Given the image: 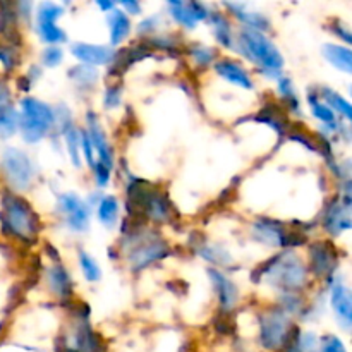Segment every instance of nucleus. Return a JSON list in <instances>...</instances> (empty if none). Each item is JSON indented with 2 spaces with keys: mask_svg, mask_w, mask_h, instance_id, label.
I'll list each match as a JSON object with an SVG mask.
<instances>
[{
  "mask_svg": "<svg viewBox=\"0 0 352 352\" xmlns=\"http://www.w3.org/2000/svg\"><path fill=\"white\" fill-rule=\"evenodd\" d=\"M213 24H215V36L226 47H232V38H230V28L226 17L222 14L213 16Z\"/></svg>",
  "mask_w": 352,
  "mask_h": 352,
  "instance_id": "nucleus-22",
  "label": "nucleus"
},
{
  "mask_svg": "<svg viewBox=\"0 0 352 352\" xmlns=\"http://www.w3.org/2000/svg\"><path fill=\"white\" fill-rule=\"evenodd\" d=\"M109 21H110V38H112V43L113 45L120 43V41H122L131 31L129 17H127L126 12H122V10H112L109 16Z\"/></svg>",
  "mask_w": 352,
  "mask_h": 352,
  "instance_id": "nucleus-16",
  "label": "nucleus"
},
{
  "mask_svg": "<svg viewBox=\"0 0 352 352\" xmlns=\"http://www.w3.org/2000/svg\"><path fill=\"white\" fill-rule=\"evenodd\" d=\"M192 57L196 58V60L199 62V64H208L210 60L213 58V52L210 50V48H205V47H198L192 50Z\"/></svg>",
  "mask_w": 352,
  "mask_h": 352,
  "instance_id": "nucleus-33",
  "label": "nucleus"
},
{
  "mask_svg": "<svg viewBox=\"0 0 352 352\" xmlns=\"http://www.w3.org/2000/svg\"><path fill=\"white\" fill-rule=\"evenodd\" d=\"M6 219L9 229L21 239L30 241L36 236V217L23 199L16 198V196L7 199Z\"/></svg>",
  "mask_w": 352,
  "mask_h": 352,
  "instance_id": "nucleus-4",
  "label": "nucleus"
},
{
  "mask_svg": "<svg viewBox=\"0 0 352 352\" xmlns=\"http://www.w3.org/2000/svg\"><path fill=\"white\" fill-rule=\"evenodd\" d=\"M347 208H349V206H344V208L336 206V208L330 210L329 217H327V227H329V230H332L333 234H339L342 232L344 229H349L351 227Z\"/></svg>",
  "mask_w": 352,
  "mask_h": 352,
  "instance_id": "nucleus-18",
  "label": "nucleus"
},
{
  "mask_svg": "<svg viewBox=\"0 0 352 352\" xmlns=\"http://www.w3.org/2000/svg\"><path fill=\"white\" fill-rule=\"evenodd\" d=\"M88 138L91 141L93 150L98 151L100 155L98 165H103V167H107L110 170L112 168V153H110V148L107 144L105 133H103L102 126L96 122V119L93 116L88 117Z\"/></svg>",
  "mask_w": 352,
  "mask_h": 352,
  "instance_id": "nucleus-11",
  "label": "nucleus"
},
{
  "mask_svg": "<svg viewBox=\"0 0 352 352\" xmlns=\"http://www.w3.org/2000/svg\"><path fill=\"white\" fill-rule=\"evenodd\" d=\"M43 60H45V64L48 65V67H55V65L60 64V60H62V52L58 50V48L50 47V48H48V50L43 54Z\"/></svg>",
  "mask_w": 352,
  "mask_h": 352,
  "instance_id": "nucleus-31",
  "label": "nucleus"
},
{
  "mask_svg": "<svg viewBox=\"0 0 352 352\" xmlns=\"http://www.w3.org/2000/svg\"><path fill=\"white\" fill-rule=\"evenodd\" d=\"M119 102H120L119 89L110 88L109 91H107V96H105V105L107 107H116V105H119Z\"/></svg>",
  "mask_w": 352,
  "mask_h": 352,
  "instance_id": "nucleus-34",
  "label": "nucleus"
},
{
  "mask_svg": "<svg viewBox=\"0 0 352 352\" xmlns=\"http://www.w3.org/2000/svg\"><path fill=\"white\" fill-rule=\"evenodd\" d=\"M122 7H126V9H131L133 12H140V6L138 3H122Z\"/></svg>",
  "mask_w": 352,
  "mask_h": 352,
  "instance_id": "nucleus-35",
  "label": "nucleus"
},
{
  "mask_svg": "<svg viewBox=\"0 0 352 352\" xmlns=\"http://www.w3.org/2000/svg\"><path fill=\"white\" fill-rule=\"evenodd\" d=\"M50 280H52V287H54L55 291L62 292V294H64V291H67L69 289V277L67 274H65L64 268L55 267L54 270L50 272Z\"/></svg>",
  "mask_w": 352,
  "mask_h": 352,
  "instance_id": "nucleus-29",
  "label": "nucleus"
},
{
  "mask_svg": "<svg viewBox=\"0 0 352 352\" xmlns=\"http://www.w3.org/2000/svg\"><path fill=\"white\" fill-rule=\"evenodd\" d=\"M332 308L337 318L342 322V325L349 329L352 322V299L349 289L342 282H337L332 287Z\"/></svg>",
  "mask_w": 352,
  "mask_h": 352,
  "instance_id": "nucleus-12",
  "label": "nucleus"
},
{
  "mask_svg": "<svg viewBox=\"0 0 352 352\" xmlns=\"http://www.w3.org/2000/svg\"><path fill=\"white\" fill-rule=\"evenodd\" d=\"M17 127V113L10 105V93L6 85L0 82V134L10 136Z\"/></svg>",
  "mask_w": 352,
  "mask_h": 352,
  "instance_id": "nucleus-13",
  "label": "nucleus"
},
{
  "mask_svg": "<svg viewBox=\"0 0 352 352\" xmlns=\"http://www.w3.org/2000/svg\"><path fill=\"white\" fill-rule=\"evenodd\" d=\"M62 7L55 6V3L45 2L38 7L36 21H38V31H40L41 38L47 43H58V41L65 40V33L57 28V19L62 16Z\"/></svg>",
  "mask_w": 352,
  "mask_h": 352,
  "instance_id": "nucleus-6",
  "label": "nucleus"
},
{
  "mask_svg": "<svg viewBox=\"0 0 352 352\" xmlns=\"http://www.w3.org/2000/svg\"><path fill=\"white\" fill-rule=\"evenodd\" d=\"M329 260L330 254L327 253L325 246H315V250H313V268L318 274H323V272L329 270Z\"/></svg>",
  "mask_w": 352,
  "mask_h": 352,
  "instance_id": "nucleus-28",
  "label": "nucleus"
},
{
  "mask_svg": "<svg viewBox=\"0 0 352 352\" xmlns=\"http://www.w3.org/2000/svg\"><path fill=\"white\" fill-rule=\"evenodd\" d=\"M323 95H325V98L329 100V103L337 110V112L342 113L346 119H351L352 109H351V105L347 100H344L342 96L337 95V93H333V91H330V89H325V93H323Z\"/></svg>",
  "mask_w": 352,
  "mask_h": 352,
  "instance_id": "nucleus-26",
  "label": "nucleus"
},
{
  "mask_svg": "<svg viewBox=\"0 0 352 352\" xmlns=\"http://www.w3.org/2000/svg\"><path fill=\"white\" fill-rule=\"evenodd\" d=\"M72 54L78 57L79 60L86 62V64L103 65L109 64L113 58V50L110 47H103V45H89V43H76L72 45Z\"/></svg>",
  "mask_w": 352,
  "mask_h": 352,
  "instance_id": "nucleus-10",
  "label": "nucleus"
},
{
  "mask_svg": "<svg viewBox=\"0 0 352 352\" xmlns=\"http://www.w3.org/2000/svg\"><path fill=\"white\" fill-rule=\"evenodd\" d=\"M289 333V320L284 313H270L261 322V342L267 349H278L284 346Z\"/></svg>",
  "mask_w": 352,
  "mask_h": 352,
  "instance_id": "nucleus-7",
  "label": "nucleus"
},
{
  "mask_svg": "<svg viewBox=\"0 0 352 352\" xmlns=\"http://www.w3.org/2000/svg\"><path fill=\"white\" fill-rule=\"evenodd\" d=\"M210 274H212L213 282H215L217 292H219L220 305L223 306V309H232L234 306H236V301H237V291H236V287H234V284L229 280V278L223 277L222 274H219V272L212 270Z\"/></svg>",
  "mask_w": 352,
  "mask_h": 352,
  "instance_id": "nucleus-15",
  "label": "nucleus"
},
{
  "mask_svg": "<svg viewBox=\"0 0 352 352\" xmlns=\"http://www.w3.org/2000/svg\"><path fill=\"white\" fill-rule=\"evenodd\" d=\"M309 103H311L313 113H315V117H318L322 122H325V124L336 122V116H333V112L330 110V107H327L325 103L318 102L316 98H309Z\"/></svg>",
  "mask_w": 352,
  "mask_h": 352,
  "instance_id": "nucleus-27",
  "label": "nucleus"
},
{
  "mask_svg": "<svg viewBox=\"0 0 352 352\" xmlns=\"http://www.w3.org/2000/svg\"><path fill=\"white\" fill-rule=\"evenodd\" d=\"M170 7H172V16H174L179 23L184 24V26H188V28L195 26L196 17H195V14H192L191 6H189V3L174 2V3H170Z\"/></svg>",
  "mask_w": 352,
  "mask_h": 352,
  "instance_id": "nucleus-21",
  "label": "nucleus"
},
{
  "mask_svg": "<svg viewBox=\"0 0 352 352\" xmlns=\"http://www.w3.org/2000/svg\"><path fill=\"white\" fill-rule=\"evenodd\" d=\"M119 215V201L113 196H105L98 205V217L107 227L113 226Z\"/></svg>",
  "mask_w": 352,
  "mask_h": 352,
  "instance_id": "nucleus-20",
  "label": "nucleus"
},
{
  "mask_svg": "<svg viewBox=\"0 0 352 352\" xmlns=\"http://www.w3.org/2000/svg\"><path fill=\"white\" fill-rule=\"evenodd\" d=\"M241 40H243L244 48L248 54L258 62L263 69L272 72H278L284 65V58H282L280 52L277 50L274 43L265 36L263 33L256 30L246 28L241 33Z\"/></svg>",
  "mask_w": 352,
  "mask_h": 352,
  "instance_id": "nucleus-2",
  "label": "nucleus"
},
{
  "mask_svg": "<svg viewBox=\"0 0 352 352\" xmlns=\"http://www.w3.org/2000/svg\"><path fill=\"white\" fill-rule=\"evenodd\" d=\"M65 143H67L69 155H71L72 162H74L76 167H81V160H79V143H81V138H79V133L74 129V127H69L64 133Z\"/></svg>",
  "mask_w": 352,
  "mask_h": 352,
  "instance_id": "nucleus-24",
  "label": "nucleus"
},
{
  "mask_svg": "<svg viewBox=\"0 0 352 352\" xmlns=\"http://www.w3.org/2000/svg\"><path fill=\"white\" fill-rule=\"evenodd\" d=\"M215 69L217 72H219V74L222 76L223 79H227L229 82H234V85L243 86V88H248V89L253 88V81H251V78L248 76V72L244 71L239 64H236V62L220 60L217 62Z\"/></svg>",
  "mask_w": 352,
  "mask_h": 352,
  "instance_id": "nucleus-14",
  "label": "nucleus"
},
{
  "mask_svg": "<svg viewBox=\"0 0 352 352\" xmlns=\"http://www.w3.org/2000/svg\"><path fill=\"white\" fill-rule=\"evenodd\" d=\"M2 165L7 181L10 182L14 189L24 191V189L30 188L31 182H33L34 168L26 153L16 150V148H9V150L3 151Z\"/></svg>",
  "mask_w": 352,
  "mask_h": 352,
  "instance_id": "nucleus-3",
  "label": "nucleus"
},
{
  "mask_svg": "<svg viewBox=\"0 0 352 352\" xmlns=\"http://www.w3.org/2000/svg\"><path fill=\"white\" fill-rule=\"evenodd\" d=\"M60 212L64 213L67 219V226L72 230H81L88 229L89 223V208L81 198L76 195H64L60 198Z\"/></svg>",
  "mask_w": 352,
  "mask_h": 352,
  "instance_id": "nucleus-8",
  "label": "nucleus"
},
{
  "mask_svg": "<svg viewBox=\"0 0 352 352\" xmlns=\"http://www.w3.org/2000/svg\"><path fill=\"white\" fill-rule=\"evenodd\" d=\"M323 54H325V57L329 58L337 69H342L344 72H351L352 52L349 48L340 47V45H325V47H323Z\"/></svg>",
  "mask_w": 352,
  "mask_h": 352,
  "instance_id": "nucleus-17",
  "label": "nucleus"
},
{
  "mask_svg": "<svg viewBox=\"0 0 352 352\" xmlns=\"http://www.w3.org/2000/svg\"><path fill=\"white\" fill-rule=\"evenodd\" d=\"M227 7H229V9H232L234 14H236L239 19H243L246 24H250L251 30L260 31V30H267V28H268L267 17L261 16V14L246 12V10H244V6H236V3H229Z\"/></svg>",
  "mask_w": 352,
  "mask_h": 352,
  "instance_id": "nucleus-19",
  "label": "nucleus"
},
{
  "mask_svg": "<svg viewBox=\"0 0 352 352\" xmlns=\"http://www.w3.org/2000/svg\"><path fill=\"white\" fill-rule=\"evenodd\" d=\"M322 352H347V351H346V347H344L342 340L337 339V337H333V336H329L323 339Z\"/></svg>",
  "mask_w": 352,
  "mask_h": 352,
  "instance_id": "nucleus-30",
  "label": "nucleus"
},
{
  "mask_svg": "<svg viewBox=\"0 0 352 352\" xmlns=\"http://www.w3.org/2000/svg\"><path fill=\"white\" fill-rule=\"evenodd\" d=\"M81 146H82V153H85V157H86V160H88V164H89V167H95V158H93V146H91V141H89V138H88V134L86 133H82V136H81Z\"/></svg>",
  "mask_w": 352,
  "mask_h": 352,
  "instance_id": "nucleus-32",
  "label": "nucleus"
},
{
  "mask_svg": "<svg viewBox=\"0 0 352 352\" xmlns=\"http://www.w3.org/2000/svg\"><path fill=\"white\" fill-rule=\"evenodd\" d=\"M79 263H81L82 274H85V277L88 278L89 282L98 280L100 275H102V272H100L96 261L93 260L88 253H85V251H81V253H79Z\"/></svg>",
  "mask_w": 352,
  "mask_h": 352,
  "instance_id": "nucleus-23",
  "label": "nucleus"
},
{
  "mask_svg": "<svg viewBox=\"0 0 352 352\" xmlns=\"http://www.w3.org/2000/svg\"><path fill=\"white\" fill-rule=\"evenodd\" d=\"M289 352H301V351H299L298 347H296V349H292V351H289Z\"/></svg>",
  "mask_w": 352,
  "mask_h": 352,
  "instance_id": "nucleus-36",
  "label": "nucleus"
},
{
  "mask_svg": "<svg viewBox=\"0 0 352 352\" xmlns=\"http://www.w3.org/2000/svg\"><path fill=\"white\" fill-rule=\"evenodd\" d=\"M256 236L260 237L261 241H265L267 244H280L282 241V234L278 232L277 227L270 226V223H258L256 229Z\"/></svg>",
  "mask_w": 352,
  "mask_h": 352,
  "instance_id": "nucleus-25",
  "label": "nucleus"
},
{
  "mask_svg": "<svg viewBox=\"0 0 352 352\" xmlns=\"http://www.w3.org/2000/svg\"><path fill=\"white\" fill-rule=\"evenodd\" d=\"M165 253H167V246L164 243H160V241H148V243L136 246V250L131 253V267L134 270H140V268L153 263L155 260H160Z\"/></svg>",
  "mask_w": 352,
  "mask_h": 352,
  "instance_id": "nucleus-9",
  "label": "nucleus"
},
{
  "mask_svg": "<svg viewBox=\"0 0 352 352\" xmlns=\"http://www.w3.org/2000/svg\"><path fill=\"white\" fill-rule=\"evenodd\" d=\"M268 277H272L274 284L294 291V289H299L305 284L306 272L305 267L299 263V260H296L294 256H285L280 261L272 265Z\"/></svg>",
  "mask_w": 352,
  "mask_h": 352,
  "instance_id": "nucleus-5",
  "label": "nucleus"
},
{
  "mask_svg": "<svg viewBox=\"0 0 352 352\" xmlns=\"http://www.w3.org/2000/svg\"><path fill=\"white\" fill-rule=\"evenodd\" d=\"M21 109L23 113H21L19 126L23 138L28 143H36L54 126V112L47 103L31 96L21 102Z\"/></svg>",
  "mask_w": 352,
  "mask_h": 352,
  "instance_id": "nucleus-1",
  "label": "nucleus"
}]
</instances>
